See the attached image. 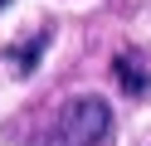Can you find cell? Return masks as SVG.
Returning a JSON list of instances; mask_svg holds the SVG:
<instances>
[{
	"label": "cell",
	"mask_w": 151,
	"mask_h": 146,
	"mask_svg": "<svg viewBox=\"0 0 151 146\" xmlns=\"http://www.w3.org/2000/svg\"><path fill=\"white\" fill-rule=\"evenodd\" d=\"M112 132V107L102 97H73L59 117V136L68 146H98Z\"/></svg>",
	"instance_id": "cell-1"
},
{
	"label": "cell",
	"mask_w": 151,
	"mask_h": 146,
	"mask_svg": "<svg viewBox=\"0 0 151 146\" xmlns=\"http://www.w3.org/2000/svg\"><path fill=\"white\" fill-rule=\"evenodd\" d=\"M117 83H122V93H132V97H141L151 88V78H146V68H141V58H132V54H117Z\"/></svg>",
	"instance_id": "cell-2"
},
{
	"label": "cell",
	"mask_w": 151,
	"mask_h": 146,
	"mask_svg": "<svg viewBox=\"0 0 151 146\" xmlns=\"http://www.w3.org/2000/svg\"><path fill=\"white\" fill-rule=\"evenodd\" d=\"M44 44H49V34H34V39H29V44H24V49H10V58H15V68H20L24 78H29L34 68H39V54H44Z\"/></svg>",
	"instance_id": "cell-3"
},
{
	"label": "cell",
	"mask_w": 151,
	"mask_h": 146,
	"mask_svg": "<svg viewBox=\"0 0 151 146\" xmlns=\"http://www.w3.org/2000/svg\"><path fill=\"white\" fill-rule=\"evenodd\" d=\"M5 5H10V0H0V10H5Z\"/></svg>",
	"instance_id": "cell-4"
}]
</instances>
